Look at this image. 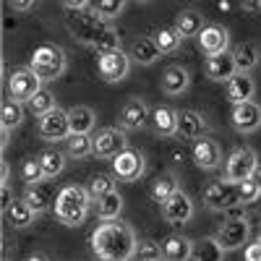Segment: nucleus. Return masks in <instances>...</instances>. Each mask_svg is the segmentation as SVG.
Returning <instances> with one entry per match:
<instances>
[{"mask_svg":"<svg viewBox=\"0 0 261 261\" xmlns=\"http://www.w3.org/2000/svg\"><path fill=\"white\" fill-rule=\"evenodd\" d=\"M136 232L123 220H102L92 232V251L105 261H128L136 256Z\"/></svg>","mask_w":261,"mask_h":261,"instance_id":"obj_1","label":"nucleus"},{"mask_svg":"<svg viewBox=\"0 0 261 261\" xmlns=\"http://www.w3.org/2000/svg\"><path fill=\"white\" fill-rule=\"evenodd\" d=\"M65 27L73 34L76 42L86 47H94L97 53H107V50H115L120 47V37L118 32L107 24V18L92 13H81V11H71V16L65 18Z\"/></svg>","mask_w":261,"mask_h":261,"instance_id":"obj_2","label":"nucleus"},{"mask_svg":"<svg viewBox=\"0 0 261 261\" xmlns=\"http://www.w3.org/2000/svg\"><path fill=\"white\" fill-rule=\"evenodd\" d=\"M92 201L94 199L89 196L86 188H81V186H65V188L58 191V199L53 204V212H55V217L63 225L79 227L86 220V214H89Z\"/></svg>","mask_w":261,"mask_h":261,"instance_id":"obj_3","label":"nucleus"},{"mask_svg":"<svg viewBox=\"0 0 261 261\" xmlns=\"http://www.w3.org/2000/svg\"><path fill=\"white\" fill-rule=\"evenodd\" d=\"M29 68H32L42 81H55V79H60L63 71H65V53H63V47L53 45V42H47V45H39V47L32 53Z\"/></svg>","mask_w":261,"mask_h":261,"instance_id":"obj_4","label":"nucleus"},{"mask_svg":"<svg viewBox=\"0 0 261 261\" xmlns=\"http://www.w3.org/2000/svg\"><path fill=\"white\" fill-rule=\"evenodd\" d=\"M204 204L214 212H225L232 206H241V199H238V186L232 180H220V183H209L204 188Z\"/></svg>","mask_w":261,"mask_h":261,"instance_id":"obj_5","label":"nucleus"},{"mask_svg":"<svg viewBox=\"0 0 261 261\" xmlns=\"http://www.w3.org/2000/svg\"><path fill=\"white\" fill-rule=\"evenodd\" d=\"M258 167V157H256V151L248 149V146H241V149H235L232 154L227 157L225 162V178L238 183V180H243V178H251L253 172Z\"/></svg>","mask_w":261,"mask_h":261,"instance_id":"obj_6","label":"nucleus"},{"mask_svg":"<svg viewBox=\"0 0 261 261\" xmlns=\"http://www.w3.org/2000/svg\"><path fill=\"white\" fill-rule=\"evenodd\" d=\"M130 71V55H125L120 47L115 50H107V53H99V76L107 81V84H118L128 76Z\"/></svg>","mask_w":261,"mask_h":261,"instance_id":"obj_7","label":"nucleus"},{"mask_svg":"<svg viewBox=\"0 0 261 261\" xmlns=\"http://www.w3.org/2000/svg\"><path fill=\"white\" fill-rule=\"evenodd\" d=\"M92 144H94L92 154L99 157V160H113L115 154H120V151L128 146L125 134L120 128H99L97 134L92 136Z\"/></svg>","mask_w":261,"mask_h":261,"instance_id":"obj_8","label":"nucleus"},{"mask_svg":"<svg viewBox=\"0 0 261 261\" xmlns=\"http://www.w3.org/2000/svg\"><path fill=\"white\" fill-rule=\"evenodd\" d=\"M144 154L141 151H136V149H130V146H125L120 154H115L113 157V175L118 178V180H139L141 175H144Z\"/></svg>","mask_w":261,"mask_h":261,"instance_id":"obj_9","label":"nucleus"},{"mask_svg":"<svg viewBox=\"0 0 261 261\" xmlns=\"http://www.w3.org/2000/svg\"><path fill=\"white\" fill-rule=\"evenodd\" d=\"M248 235H251V227H248V222L243 220V217H230V220H225L220 225V230H217L214 238L220 241V246L225 251H235V248L246 246Z\"/></svg>","mask_w":261,"mask_h":261,"instance_id":"obj_10","label":"nucleus"},{"mask_svg":"<svg viewBox=\"0 0 261 261\" xmlns=\"http://www.w3.org/2000/svg\"><path fill=\"white\" fill-rule=\"evenodd\" d=\"M39 136L45 141H65L71 136V120L68 113L55 107V110L45 113L39 118Z\"/></svg>","mask_w":261,"mask_h":261,"instance_id":"obj_11","label":"nucleus"},{"mask_svg":"<svg viewBox=\"0 0 261 261\" xmlns=\"http://www.w3.org/2000/svg\"><path fill=\"white\" fill-rule=\"evenodd\" d=\"M39 84H42V79L32 68H16L8 76V94L18 102H29L39 92Z\"/></svg>","mask_w":261,"mask_h":261,"instance_id":"obj_12","label":"nucleus"},{"mask_svg":"<svg viewBox=\"0 0 261 261\" xmlns=\"http://www.w3.org/2000/svg\"><path fill=\"white\" fill-rule=\"evenodd\" d=\"M230 123H232V128L238 130V134H253V130L261 128V107L253 99L232 105Z\"/></svg>","mask_w":261,"mask_h":261,"instance_id":"obj_13","label":"nucleus"},{"mask_svg":"<svg viewBox=\"0 0 261 261\" xmlns=\"http://www.w3.org/2000/svg\"><path fill=\"white\" fill-rule=\"evenodd\" d=\"M162 217H165V222L170 225H186L191 217H193V201H191V196L183 193L180 188L167 196V199L162 201Z\"/></svg>","mask_w":261,"mask_h":261,"instance_id":"obj_14","label":"nucleus"},{"mask_svg":"<svg viewBox=\"0 0 261 261\" xmlns=\"http://www.w3.org/2000/svg\"><path fill=\"white\" fill-rule=\"evenodd\" d=\"M149 120H151V113L141 97H130L118 113V123L123 130H141Z\"/></svg>","mask_w":261,"mask_h":261,"instance_id":"obj_15","label":"nucleus"},{"mask_svg":"<svg viewBox=\"0 0 261 261\" xmlns=\"http://www.w3.org/2000/svg\"><path fill=\"white\" fill-rule=\"evenodd\" d=\"M47 180H50V178H42V180H37V183H27V191H24V201H27L37 214L47 212V209L55 204V199H58L55 186L47 183Z\"/></svg>","mask_w":261,"mask_h":261,"instance_id":"obj_16","label":"nucleus"},{"mask_svg":"<svg viewBox=\"0 0 261 261\" xmlns=\"http://www.w3.org/2000/svg\"><path fill=\"white\" fill-rule=\"evenodd\" d=\"M230 45V32L220 24H206L199 34V47L204 55H217V53H225Z\"/></svg>","mask_w":261,"mask_h":261,"instance_id":"obj_17","label":"nucleus"},{"mask_svg":"<svg viewBox=\"0 0 261 261\" xmlns=\"http://www.w3.org/2000/svg\"><path fill=\"white\" fill-rule=\"evenodd\" d=\"M193 162L199 165L201 170H214L217 165L222 162V149L217 141L206 139V136H199L193 144Z\"/></svg>","mask_w":261,"mask_h":261,"instance_id":"obj_18","label":"nucleus"},{"mask_svg":"<svg viewBox=\"0 0 261 261\" xmlns=\"http://www.w3.org/2000/svg\"><path fill=\"white\" fill-rule=\"evenodd\" d=\"M204 71H206V79H212V81H227L238 71L232 53L225 50V53H217V55H206Z\"/></svg>","mask_w":261,"mask_h":261,"instance_id":"obj_19","label":"nucleus"},{"mask_svg":"<svg viewBox=\"0 0 261 261\" xmlns=\"http://www.w3.org/2000/svg\"><path fill=\"white\" fill-rule=\"evenodd\" d=\"M225 84H227V99H230L232 105L251 99L253 92H256V84H253V79L248 76V71H235Z\"/></svg>","mask_w":261,"mask_h":261,"instance_id":"obj_20","label":"nucleus"},{"mask_svg":"<svg viewBox=\"0 0 261 261\" xmlns=\"http://www.w3.org/2000/svg\"><path fill=\"white\" fill-rule=\"evenodd\" d=\"M178 134L183 139H199L206 134V120L196 110H178Z\"/></svg>","mask_w":261,"mask_h":261,"instance_id":"obj_21","label":"nucleus"},{"mask_svg":"<svg viewBox=\"0 0 261 261\" xmlns=\"http://www.w3.org/2000/svg\"><path fill=\"white\" fill-rule=\"evenodd\" d=\"M151 128L160 136H175L178 134V110L165 107V105L154 107L151 110Z\"/></svg>","mask_w":261,"mask_h":261,"instance_id":"obj_22","label":"nucleus"},{"mask_svg":"<svg viewBox=\"0 0 261 261\" xmlns=\"http://www.w3.org/2000/svg\"><path fill=\"white\" fill-rule=\"evenodd\" d=\"M130 60H136L139 65H154L160 60V47H157V42L154 39H149V37H136L134 39V45H130Z\"/></svg>","mask_w":261,"mask_h":261,"instance_id":"obj_23","label":"nucleus"},{"mask_svg":"<svg viewBox=\"0 0 261 261\" xmlns=\"http://www.w3.org/2000/svg\"><path fill=\"white\" fill-rule=\"evenodd\" d=\"M191 84V73L183 68V65H170V68L162 73V89L167 94H183Z\"/></svg>","mask_w":261,"mask_h":261,"instance_id":"obj_24","label":"nucleus"},{"mask_svg":"<svg viewBox=\"0 0 261 261\" xmlns=\"http://www.w3.org/2000/svg\"><path fill=\"white\" fill-rule=\"evenodd\" d=\"M68 120H71V134H92L94 130V110L86 105H76L68 110Z\"/></svg>","mask_w":261,"mask_h":261,"instance_id":"obj_25","label":"nucleus"},{"mask_svg":"<svg viewBox=\"0 0 261 261\" xmlns=\"http://www.w3.org/2000/svg\"><path fill=\"white\" fill-rule=\"evenodd\" d=\"M162 251H165V258L183 261V258H191V253H193V241H188L186 235H170V238H165Z\"/></svg>","mask_w":261,"mask_h":261,"instance_id":"obj_26","label":"nucleus"},{"mask_svg":"<svg viewBox=\"0 0 261 261\" xmlns=\"http://www.w3.org/2000/svg\"><path fill=\"white\" fill-rule=\"evenodd\" d=\"M94 204H97V220H115V217H120V212H123V199H120L118 191H110V193L99 196Z\"/></svg>","mask_w":261,"mask_h":261,"instance_id":"obj_27","label":"nucleus"},{"mask_svg":"<svg viewBox=\"0 0 261 261\" xmlns=\"http://www.w3.org/2000/svg\"><path fill=\"white\" fill-rule=\"evenodd\" d=\"M175 29L183 34V39L199 37L201 29H204V18H201L199 11H183V13H178V18H175Z\"/></svg>","mask_w":261,"mask_h":261,"instance_id":"obj_28","label":"nucleus"},{"mask_svg":"<svg viewBox=\"0 0 261 261\" xmlns=\"http://www.w3.org/2000/svg\"><path fill=\"white\" fill-rule=\"evenodd\" d=\"M6 217H8V222L13 225V227H29L32 222H34V217H37V212L24 201V199H13V204L6 209Z\"/></svg>","mask_w":261,"mask_h":261,"instance_id":"obj_29","label":"nucleus"},{"mask_svg":"<svg viewBox=\"0 0 261 261\" xmlns=\"http://www.w3.org/2000/svg\"><path fill=\"white\" fill-rule=\"evenodd\" d=\"M63 144H65V154H68L71 160H84L94 151V144H92L89 134H71Z\"/></svg>","mask_w":261,"mask_h":261,"instance_id":"obj_30","label":"nucleus"},{"mask_svg":"<svg viewBox=\"0 0 261 261\" xmlns=\"http://www.w3.org/2000/svg\"><path fill=\"white\" fill-rule=\"evenodd\" d=\"M232 58H235V68L238 71H251L256 68V63H258V47L253 45V42H241V45H235L232 50Z\"/></svg>","mask_w":261,"mask_h":261,"instance_id":"obj_31","label":"nucleus"},{"mask_svg":"<svg viewBox=\"0 0 261 261\" xmlns=\"http://www.w3.org/2000/svg\"><path fill=\"white\" fill-rule=\"evenodd\" d=\"M21 120H24V107H21V102L13 99V97L3 99V107H0V123H3V130L18 128Z\"/></svg>","mask_w":261,"mask_h":261,"instance_id":"obj_32","label":"nucleus"},{"mask_svg":"<svg viewBox=\"0 0 261 261\" xmlns=\"http://www.w3.org/2000/svg\"><path fill=\"white\" fill-rule=\"evenodd\" d=\"M222 256H225V248L220 246V241H217V238H204V241L193 243V253H191V258H199V261H204V258L220 261Z\"/></svg>","mask_w":261,"mask_h":261,"instance_id":"obj_33","label":"nucleus"},{"mask_svg":"<svg viewBox=\"0 0 261 261\" xmlns=\"http://www.w3.org/2000/svg\"><path fill=\"white\" fill-rule=\"evenodd\" d=\"M154 42H157V47L162 55L167 53H175L180 47V42H183V34L175 29V27H162L157 34H154Z\"/></svg>","mask_w":261,"mask_h":261,"instance_id":"obj_34","label":"nucleus"},{"mask_svg":"<svg viewBox=\"0 0 261 261\" xmlns=\"http://www.w3.org/2000/svg\"><path fill=\"white\" fill-rule=\"evenodd\" d=\"M175 191H178V178L172 175V172H165V175H160L154 183H151L149 193H151V199H154L157 204H162L167 196H172Z\"/></svg>","mask_w":261,"mask_h":261,"instance_id":"obj_35","label":"nucleus"},{"mask_svg":"<svg viewBox=\"0 0 261 261\" xmlns=\"http://www.w3.org/2000/svg\"><path fill=\"white\" fill-rule=\"evenodd\" d=\"M39 165H42V170H45V178H55L65 167V154L60 149H45L39 154Z\"/></svg>","mask_w":261,"mask_h":261,"instance_id":"obj_36","label":"nucleus"},{"mask_svg":"<svg viewBox=\"0 0 261 261\" xmlns=\"http://www.w3.org/2000/svg\"><path fill=\"white\" fill-rule=\"evenodd\" d=\"M29 105V110L37 115V118H42V115H45V113H50V110H55V94L50 92V89H45V86H39V92L27 102Z\"/></svg>","mask_w":261,"mask_h":261,"instance_id":"obj_37","label":"nucleus"},{"mask_svg":"<svg viewBox=\"0 0 261 261\" xmlns=\"http://www.w3.org/2000/svg\"><path fill=\"white\" fill-rule=\"evenodd\" d=\"M238 199H241V204H253L261 199V183L256 175L251 178H243V180H238Z\"/></svg>","mask_w":261,"mask_h":261,"instance_id":"obj_38","label":"nucleus"},{"mask_svg":"<svg viewBox=\"0 0 261 261\" xmlns=\"http://www.w3.org/2000/svg\"><path fill=\"white\" fill-rule=\"evenodd\" d=\"M123 8H125V0H94V3H92V11H94L97 16L107 18V21L115 18V16H120Z\"/></svg>","mask_w":261,"mask_h":261,"instance_id":"obj_39","label":"nucleus"},{"mask_svg":"<svg viewBox=\"0 0 261 261\" xmlns=\"http://www.w3.org/2000/svg\"><path fill=\"white\" fill-rule=\"evenodd\" d=\"M86 191H89V196L97 201L99 196H105V193H110V191H115V183H113V178L110 175H94L92 180H89V186H86Z\"/></svg>","mask_w":261,"mask_h":261,"instance_id":"obj_40","label":"nucleus"},{"mask_svg":"<svg viewBox=\"0 0 261 261\" xmlns=\"http://www.w3.org/2000/svg\"><path fill=\"white\" fill-rule=\"evenodd\" d=\"M21 180L24 183H37V180H42L45 178V170H42V165H39V157L37 160H27L24 165H21Z\"/></svg>","mask_w":261,"mask_h":261,"instance_id":"obj_41","label":"nucleus"},{"mask_svg":"<svg viewBox=\"0 0 261 261\" xmlns=\"http://www.w3.org/2000/svg\"><path fill=\"white\" fill-rule=\"evenodd\" d=\"M162 256H165V251H162V246L154 243V241H146V243H141V246L136 248V258H151V261H157V258H162Z\"/></svg>","mask_w":261,"mask_h":261,"instance_id":"obj_42","label":"nucleus"},{"mask_svg":"<svg viewBox=\"0 0 261 261\" xmlns=\"http://www.w3.org/2000/svg\"><path fill=\"white\" fill-rule=\"evenodd\" d=\"M246 258H248V261H261V238L246 248Z\"/></svg>","mask_w":261,"mask_h":261,"instance_id":"obj_43","label":"nucleus"},{"mask_svg":"<svg viewBox=\"0 0 261 261\" xmlns=\"http://www.w3.org/2000/svg\"><path fill=\"white\" fill-rule=\"evenodd\" d=\"M0 201H3V204H0V206H3V212L13 204V193H11V186H8V183H3V193H0Z\"/></svg>","mask_w":261,"mask_h":261,"instance_id":"obj_44","label":"nucleus"},{"mask_svg":"<svg viewBox=\"0 0 261 261\" xmlns=\"http://www.w3.org/2000/svg\"><path fill=\"white\" fill-rule=\"evenodd\" d=\"M8 3H11L13 11H29V8L37 3V0H8Z\"/></svg>","mask_w":261,"mask_h":261,"instance_id":"obj_45","label":"nucleus"},{"mask_svg":"<svg viewBox=\"0 0 261 261\" xmlns=\"http://www.w3.org/2000/svg\"><path fill=\"white\" fill-rule=\"evenodd\" d=\"M60 3L68 8V11H81L86 3H89V0H60Z\"/></svg>","mask_w":261,"mask_h":261,"instance_id":"obj_46","label":"nucleus"},{"mask_svg":"<svg viewBox=\"0 0 261 261\" xmlns=\"http://www.w3.org/2000/svg\"><path fill=\"white\" fill-rule=\"evenodd\" d=\"M241 3H243L246 11H258L261 8V0H241Z\"/></svg>","mask_w":261,"mask_h":261,"instance_id":"obj_47","label":"nucleus"},{"mask_svg":"<svg viewBox=\"0 0 261 261\" xmlns=\"http://www.w3.org/2000/svg\"><path fill=\"white\" fill-rule=\"evenodd\" d=\"M8 175H11V167H8V162H3V172H0V180L8 183Z\"/></svg>","mask_w":261,"mask_h":261,"instance_id":"obj_48","label":"nucleus"},{"mask_svg":"<svg viewBox=\"0 0 261 261\" xmlns=\"http://www.w3.org/2000/svg\"><path fill=\"white\" fill-rule=\"evenodd\" d=\"M253 175L258 178V183H261V162H258V167H256V172H253Z\"/></svg>","mask_w":261,"mask_h":261,"instance_id":"obj_49","label":"nucleus"},{"mask_svg":"<svg viewBox=\"0 0 261 261\" xmlns=\"http://www.w3.org/2000/svg\"><path fill=\"white\" fill-rule=\"evenodd\" d=\"M139 3H146V0H139Z\"/></svg>","mask_w":261,"mask_h":261,"instance_id":"obj_50","label":"nucleus"}]
</instances>
